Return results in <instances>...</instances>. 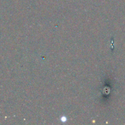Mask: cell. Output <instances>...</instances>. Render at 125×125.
<instances>
[{"label":"cell","instance_id":"1","mask_svg":"<svg viewBox=\"0 0 125 125\" xmlns=\"http://www.w3.org/2000/svg\"><path fill=\"white\" fill-rule=\"evenodd\" d=\"M61 122H63V123H65V122H66L67 121V117H65V116H63V117H61Z\"/></svg>","mask_w":125,"mask_h":125}]
</instances>
